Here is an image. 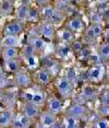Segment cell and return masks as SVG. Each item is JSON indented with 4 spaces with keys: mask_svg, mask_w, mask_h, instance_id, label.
I'll use <instances>...</instances> for the list:
<instances>
[{
    "mask_svg": "<svg viewBox=\"0 0 109 128\" xmlns=\"http://www.w3.org/2000/svg\"><path fill=\"white\" fill-rule=\"evenodd\" d=\"M47 98L48 95L46 94L44 89L36 86V84L32 86L28 89L22 90V93H21V98L23 103H30L38 107L45 106Z\"/></svg>",
    "mask_w": 109,
    "mask_h": 128,
    "instance_id": "cell-1",
    "label": "cell"
},
{
    "mask_svg": "<svg viewBox=\"0 0 109 128\" xmlns=\"http://www.w3.org/2000/svg\"><path fill=\"white\" fill-rule=\"evenodd\" d=\"M13 82L16 88L25 90L33 86V77L28 70H26L25 68H22L20 71L13 74Z\"/></svg>",
    "mask_w": 109,
    "mask_h": 128,
    "instance_id": "cell-2",
    "label": "cell"
},
{
    "mask_svg": "<svg viewBox=\"0 0 109 128\" xmlns=\"http://www.w3.org/2000/svg\"><path fill=\"white\" fill-rule=\"evenodd\" d=\"M54 86L62 98H68L74 90V83L65 77H59L54 82Z\"/></svg>",
    "mask_w": 109,
    "mask_h": 128,
    "instance_id": "cell-3",
    "label": "cell"
},
{
    "mask_svg": "<svg viewBox=\"0 0 109 128\" xmlns=\"http://www.w3.org/2000/svg\"><path fill=\"white\" fill-rule=\"evenodd\" d=\"M51 81H53V74L45 67H41L34 72L33 82H35L36 86L44 88V86H49Z\"/></svg>",
    "mask_w": 109,
    "mask_h": 128,
    "instance_id": "cell-4",
    "label": "cell"
},
{
    "mask_svg": "<svg viewBox=\"0 0 109 128\" xmlns=\"http://www.w3.org/2000/svg\"><path fill=\"white\" fill-rule=\"evenodd\" d=\"M25 24L26 23L20 22L18 20H11L4 24L2 28V36L4 35H13V36H21L22 33H24Z\"/></svg>",
    "mask_w": 109,
    "mask_h": 128,
    "instance_id": "cell-5",
    "label": "cell"
},
{
    "mask_svg": "<svg viewBox=\"0 0 109 128\" xmlns=\"http://www.w3.org/2000/svg\"><path fill=\"white\" fill-rule=\"evenodd\" d=\"M39 26V36L44 38L46 42H53V40L57 37V30L56 26L53 25L49 22L43 21L38 24Z\"/></svg>",
    "mask_w": 109,
    "mask_h": 128,
    "instance_id": "cell-6",
    "label": "cell"
},
{
    "mask_svg": "<svg viewBox=\"0 0 109 128\" xmlns=\"http://www.w3.org/2000/svg\"><path fill=\"white\" fill-rule=\"evenodd\" d=\"M45 107H46L45 108L46 110L50 112L51 114L58 116L63 110V102H62L61 98L54 96V95H50V96L47 98Z\"/></svg>",
    "mask_w": 109,
    "mask_h": 128,
    "instance_id": "cell-7",
    "label": "cell"
},
{
    "mask_svg": "<svg viewBox=\"0 0 109 128\" xmlns=\"http://www.w3.org/2000/svg\"><path fill=\"white\" fill-rule=\"evenodd\" d=\"M63 28H68L72 33L76 34V33H81V32L85 31V23L79 16H71V18H68L65 20Z\"/></svg>",
    "mask_w": 109,
    "mask_h": 128,
    "instance_id": "cell-8",
    "label": "cell"
},
{
    "mask_svg": "<svg viewBox=\"0 0 109 128\" xmlns=\"http://www.w3.org/2000/svg\"><path fill=\"white\" fill-rule=\"evenodd\" d=\"M37 119H38V124L41 128H53L54 125L58 120V116L51 114L50 112L44 110H42L41 115Z\"/></svg>",
    "mask_w": 109,
    "mask_h": 128,
    "instance_id": "cell-9",
    "label": "cell"
},
{
    "mask_svg": "<svg viewBox=\"0 0 109 128\" xmlns=\"http://www.w3.org/2000/svg\"><path fill=\"white\" fill-rule=\"evenodd\" d=\"M65 114L72 116V117H75L77 119H81L87 114V108L86 106L81 103H72L67 107Z\"/></svg>",
    "mask_w": 109,
    "mask_h": 128,
    "instance_id": "cell-10",
    "label": "cell"
},
{
    "mask_svg": "<svg viewBox=\"0 0 109 128\" xmlns=\"http://www.w3.org/2000/svg\"><path fill=\"white\" fill-rule=\"evenodd\" d=\"M33 120L27 118L22 112H14L11 128H31Z\"/></svg>",
    "mask_w": 109,
    "mask_h": 128,
    "instance_id": "cell-11",
    "label": "cell"
},
{
    "mask_svg": "<svg viewBox=\"0 0 109 128\" xmlns=\"http://www.w3.org/2000/svg\"><path fill=\"white\" fill-rule=\"evenodd\" d=\"M104 28L100 23H92L86 30H85V38L88 40H95L103 36Z\"/></svg>",
    "mask_w": 109,
    "mask_h": 128,
    "instance_id": "cell-12",
    "label": "cell"
},
{
    "mask_svg": "<svg viewBox=\"0 0 109 128\" xmlns=\"http://www.w3.org/2000/svg\"><path fill=\"white\" fill-rule=\"evenodd\" d=\"M31 4H32L30 1H23L18 7H15V11H14V18H15V20L23 23H26L27 14H28V10H30Z\"/></svg>",
    "mask_w": 109,
    "mask_h": 128,
    "instance_id": "cell-13",
    "label": "cell"
},
{
    "mask_svg": "<svg viewBox=\"0 0 109 128\" xmlns=\"http://www.w3.org/2000/svg\"><path fill=\"white\" fill-rule=\"evenodd\" d=\"M14 110L10 107L0 110V128H10L12 125Z\"/></svg>",
    "mask_w": 109,
    "mask_h": 128,
    "instance_id": "cell-14",
    "label": "cell"
},
{
    "mask_svg": "<svg viewBox=\"0 0 109 128\" xmlns=\"http://www.w3.org/2000/svg\"><path fill=\"white\" fill-rule=\"evenodd\" d=\"M21 112L26 116L27 118H30L31 120H36L37 118L39 117L42 113V107H38V106H35L33 104H30V103H23V106H22V110Z\"/></svg>",
    "mask_w": 109,
    "mask_h": 128,
    "instance_id": "cell-15",
    "label": "cell"
},
{
    "mask_svg": "<svg viewBox=\"0 0 109 128\" xmlns=\"http://www.w3.org/2000/svg\"><path fill=\"white\" fill-rule=\"evenodd\" d=\"M22 68H23L22 58L13 60H5V62H3V65H2V69L4 70L5 74H16Z\"/></svg>",
    "mask_w": 109,
    "mask_h": 128,
    "instance_id": "cell-16",
    "label": "cell"
},
{
    "mask_svg": "<svg viewBox=\"0 0 109 128\" xmlns=\"http://www.w3.org/2000/svg\"><path fill=\"white\" fill-rule=\"evenodd\" d=\"M86 78L90 82H93V83L100 82V81L103 80V78H104V70H103V67L100 65L92 66L87 70Z\"/></svg>",
    "mask_w": 109,
    "mask_h": 128,
    "instance_id": "cell-17",
    "label": "cell"
},
{
    "mask_svg": "<svg viewBox=\"0 0 109 128\" xmlns=\"http://www.w3.org/2000/svg\"><path fill=\"white\" fill-rule=\"evenodd\" d=\"M0 46L1 47H22V38L21 36H13V35H4L0 38Z\"/></svg>",
    "mask_w": 109,
    "mask_h": 128,
    "instance_id": "cell-18",
    "label": "cell"
},
{
    "mask_svg": "<svg viewBox=\"0 0 109 128\" xmlns=\"http://www.w3.org/2000/svg\"><path fill=\"white\" fill-rule=\"evenodd\" d=\"M57 38L60 40V43L62 44L71 45L73 43V40H75V34L72 33L70 30L65 28H62L60 30H57Z\"/></svg>",
    "mask_w": 109,
    "mask_h": 128,
    "instance_id": "cell-19",
    "label": "cell"
},
{
    "mask_svg": "<svg viewBox=\"0 0 109 128\" xmlns=\"http://www.w3.org/2000/svg\"><path fill=\"white\" fill-rule=\"evenodd\" d=\"M27 43L34 48V50L36 52L37 55L39 53L45 52L46 48H47V44H48V43L46 42L44 38H42L41 36H30Z\"/></svg>",
    "mask_w": 109,
    "mask_h": 128,
    "instance_id": "cell-20",
    "label": "cell"
},
{
    "mask_svg": "<svg viewBox=\"0 0 109 128\" xmlns=\"http://www.w3.org/2000/svg\"><path fill=\"white\" fill-rule=\"evenodd\" d=\"M72 54H73V52L71 49V46L67 44H62V43H59L56 46V49H54V56L62 60L69 59Z\"/></svg>",
    "mask_w": 109,
    "mask_h": 128,
    "instance_id": "cell-21",
    "label": "cell"
},
{
    "mask_svg": "<svg viewBox=\"0 0 109 128\" xmlns=\"http://www.w3.org/2000/svg\"><path fill=\"white\" fill-rule=\"evenodd\" d=\"M15 2L13 0H0V13L2 18H7L14 14Z\"/></svg>",
    "mask_w": 109,
    "mask_h": 128,
    "instance_id": "cell-22",
    "label": "cell"
},
{
    "mask_svg": "<svg viewBox=\"0 0 109 128\" xmlns=\"http://www.w3.org/2000/svg\"><path fill=\"white\" fill-rule=\"evenodd\" d=\"M1 58L3 62L5 60H13L21 58V50L16 47H2L1 49Z\"/></svg>",
    "mask_w": 109,
    "mask_h": 128,
    "instance_id": "cell-23",
    "label": "cell"
},
{
    "mask_svg": "<svg viewBox=\"0 0 109 128\" xmlns=\"http://www.w3.org/2000/svg\"><path fill=\"white\" fill-rule=\"evenodd\" d=\"M23 64L26 67V70H34L36 71L38 68H41V59H39V56L37 54H34L32 56H28L25 58H22Z\"/></svg>",
    "mask_w": 109,
    "mask_h": 128,
    "instance_id": "cell-24",
    "label": "cell"
},
{
    "mask_svg": "<svg viewBox=\"0 0 109 128\" xmlns=\"http://www.w3.org/2000/svg\"><path fill=\"white\" fill-rule=\"evenodd\" d=\"M26 22H28V23H35V24H39V23L42 22L41 14H39V9L36 7V6L31 4L30 10H28Z\"/></svg>",
    "mask_w": 109,
    "mask_h": 128,
    "instance_id": "cell-25",
    "label": "cell"
},
{
    "mask_svg": "<svg viewBox=\"0 0 109 128\" xmlns=\"http://www.w3.org/2000/svg\"><path fill=\"white\" fill-rule=\"evenodd\" d=\"M39 9V14H41V18H42V22L45 21L47 22L48 20L50 19V16H53V13L54 12V7L53 4V2H50V4L44 6V7L42 8H38Z\"/></svg>",
    "mask_w": 109,
    "mask_h": 128,
    "instance_id": "cell-26",
    "label": "cell"
},
{
    "mask_svg": "<svg viewBox=\"0 0 109 128\" xmlns=\"http://www.w3.org/2000/svg\"><path fill=\"white\" fill-rule=\"evenodd\" d=\"M61 124L63 128H80V119L64 114L63 118L61 120Z\"/></svg>",
    "mask_w": 109,
    "mask_h": 128,
    "instance_id": "cell-27",
    "label": "cell"
},
{
    "mask_svg": "<svg viewBox=\"0 0 109 128\" xmlns=\"http://www.w3.org/2000/svg\"><path fill=\"white\" fill-rule=\"evenodd\" d=\"M96 93H97V89L95 86H91V84H87V86H85L84 88L82 89L81 95L85 100H92V98H94L96 96Z\"/></svg>",
    "mask_w": 109,
    "mask_h": 128,
    "instance_id": "cell-28",
    "label": "cell"
},
{
    "mask_svg": "<svg viewBox=\"0 0 109 128\" xmlns=\"http://www.w3.org/2000/svg\"><path fill=\"white\" fill-rule=\"evenodd\" d=\"M64 20H65V16H64L63 12H60V11H58V10H54L53 16H50V19L48 20L47 22L51 23L53 25L56 26V25H58V24H61Z\"/></svg>",
    "mask_w": 109,
    "mask_h": 128,
    "instance_id": "cell-29",
    "label": "cell"
},
{
    "mask_svg": "<svg viewBox=\"0 0 109 128\" xmlns=\"http://www.w3.org/2000/svg\"><path fill=\"white\" fill-rule=\"evenodd\" d=\"M20 50H21V58H25V57L32 56V55L36 54V52L34 50V48L28 44V43H26L25 45H23L22 47L20 48Z\"/></svg>",
    "mask_w": 109,
    "mask_h": 128,
    "instance_id": "cell-30",
    "label": "cell"
},
{
    "mask_svg": "<svg viewBox=\"0 0 109 128\" xmlns=\"http://www.w3.org/2000/svg\"><path fill=\"white\" fill-rule=\"evenodd\" d=\"M98 55L102 57L103 60H109V45L106 43L100 44L98 48Z\"/></svg>",
    "mask_w": 109,
    "mask_h": 128,
    "instance_id": "cell-31",
    "label": "cell"
},
{
    "mask_svg": "<svg viewBox=\"0 0 109 128\" xmlns=\"http://www.w3.org/2000/svg\"><path fill=\"white\" fill-rule=\"evenodd\" d=\"M53 4H54V9H56V10H58V11H60V12H63L64 13V11L67 10L69 7H70L71 2L70 1H64V0H62V1L58 0V1L53 2Z\"/></svg>",
    "mask_w": 109,
    "mask_h": 128,
    "instance_id": "cell-32",
    "label": "cell"
},
{
    "mask_svg": "<svg viewBox=\"0 0 109 128\" xmlns=\"http://www.w3.org/2000/svg\"><path fill=\"white\" fill-rule=\"evenodd\" d=\"M71 46V49H72L73 54H81L83 50H84V46H83V43L81 42V40H73V43L70 45Z\"/></svg>",
    "mask_w": 109,
    "mask_h": 128,
    "instance_id": "cell-33",
    "label": "cell"
},
{
    "mask_svg": "<svg viewBox=\"0 0 109 128\" xmlns=\"http://www.w3.org/2000/svg\"><path fill=\"white\" fill-rule=\"evenodd\" d=\"M94 128H109V119L102 117L94 123Z\"/></svg>",
    "mask_w": 109,
    "mask_h": 128,
    "instance_id": "cell-34",
    "label": "cell"
},
{
    "mask_svg": "<svg viewBox=\"0 0 109 128\" xmlns=\"http://www.w3.org/2000/svg\"><path fill=\"white\" fill-rule=\"evenodd\" d=\"M88 59H90V62L93 64V66H98V65H100V62H103L102 57L98 55V53L97 54H91L90 56H88Z\"/></svg>",
    "mask_w": 109,
    "mask_h": 128,
    "instance_id": "cell-35",
    "label": "cell"
},
{
    "mask_svg": "<svg viewBox=\"0 0 109 128\" xmlns=\"http://www.w3.org/2000/svg\"><path fill=\"white\" fill-rule=\"evenodd\" d=\"M65 78H68L70 81H72V82L74 83V81L76 80V78H77V74H76V70L74 68H70L69 70L67 71V74L64 76Z\"/></svg>",
    "mask_w": 109,
    "mask_h": 128,
    "instance_id": "cell-36",
    "label": "cell"
},
{
    "mask_svg": "<svg viewBox=\"0 0 109 128\" xmlns=\"http://www.w3.org/2000/svg\"><path fill=\"white\" fill-rule=\"evenodd\" d=\"M100 102H102V105L109 106V90L103 92L102 96H100Z\"/></svg>",
    "mask_w": 109,
    "mask_h": 128,
    "instance_id": "cell-37",
    "label": "cell"
},
{
    "mask_svg": "<svg viewBox=\"0 0 109 128\" xmlns=\"http://www.w3.org/2000/svg\"><path fill=\"white\" fill-rule=\"evenodd\" d=\"M99 114L102 115V117H107V116H109V106L100 105V107H99Z\"/></svg>",
    "mask_w": 109,
    "mask_h": 128,
    "instance_id": "cell-38",
    "label": "cell"
},
{
    "mask_svg": "<svg viewBox=\"0 0 109 128\" xmlns=\"http://www.w3.org/2000/svg\"><path fill=\"white\" fill-rule=\"evenodd\" d=\"M103 36H104V43H106V44L109 45V28H106V30H104Z\"/></svg>",
    "mask_w": 109,
    "mask_h": 128,
    "instance_id": "cell-39",
    "label": "cell"
},
{
    "mask_svg": "<svg viewBox=\"0 0 109 128\" xmlns=\"http://www.w3.org/2000/svg\"><path fill=\"white\" fill-rule=\"evenodd\" d=\"M100 13H102V16H103L104 19L109 20V7L104 8V9H103V11H102Z\"/></svg>",
    "mask_w": 109,
    "mask_h": 128,
    "instance_id": "cell-40",
    "label": "cell"
},
{
    "mask_svg": "<svg viewBox=\"0 0 109 128\" xmlns=\"http://www.w3.org/2000/svg\"><path fill=\"white\" fill-rule=\"evenodd\" d=\"M4 100V90L0 89V103H3Z\"/></svg>",
    "mask_w": 109,
    "mask_h": 128,
    "instance_id": "cell-41",
    "label": "cell"
},
{
    "mask_svg": "<svg viewBox=\"0 0 109 128\" xmlns=\"http://www.w3.org/2000/svg\"><path fill=\"white\" fill-rule=\"evenodd\" d=\"M1 49H2V47L0 46V58H1Z\"/></svg>",
    "mask_w": 109,
    "mask_h": 128,
    "instance_id": "cell-42",
    "label": "cell"
},
{
    "mask_svg": "<svg viewBox=\"0 0 109 128\" xmlns=\"http://www.w3.org/2000/svg\"><path fill=\"white\" fill-rule=\"evenodd\" d=\"M1 20H2V16H1V13H0V22H1Z\"/></svg>",
    "mask_w": 109,
    "mask_h": 128,
    "instance_id": "cell-43",
    "label": "cell"
},
{
    "mask_svg": "<svg viewBox=\"0 0 109 128\" xmlns=\"http://www.w3.org/2000/svg\"><path fill=\"white\" fill-rule=\"evenodd\" d=\"M1 69H2V66H0V70H1Z\"/></svg>",
    "mask_w": 109,
    "mask_h": 128,
    "instance_id": "cell-44",
    "label": "cell"
}]
</instances>
